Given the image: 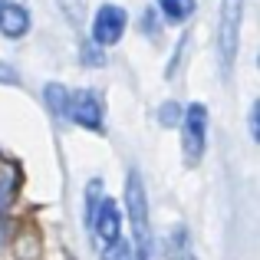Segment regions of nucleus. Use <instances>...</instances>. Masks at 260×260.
<instances>
[{"mask_svg": "<svg viewBox=\"0 0 260 260\" xmlns=\"http://www.w3.org/2000/svg\"><path fill=\"white\" fill-rule=\"evenodd\" d=\"M66 119L89 128V132H102L106 102H102V95L95 89H70V95H66Z\"/></svg>", "mask_w": 260, "mask_h": 260, "instance_id": "39448f33", "label": "nucleus"}, {"mask_svg": "<svg viewBox=\"0 0 260 260\" xmlns=\"http://www.w3.org/2000/svg\"><path fill=\"white\" fill-rule=\"evenodd\" d=\"M66 95H70V89L63 83H46V89H43L46 109H50L53 115H59V119H66Z\"/></svg>", "mask_w": 260, "mask_h": 260, "instance_id": "9b49d317", "label": "nucleus"}, {"mask_svg": "<svg viewBox=\"0 0 260 260\" xmlns=\"http://www.w3.org/2000/svg\"><path fill=\"white\" fill-rule=\"evenodd\" d=\"M0 33L7 40H20L30 33V13L20 4H4L0 7Z\"/></svg>", "mask_w": 260, "mask_h": 260, "instance_id": "0eeeda50", "label": "nucleus"}, {"mask_svg": "<svg viewBox=\"0 0 260 260\" xmlns=\"http://www.w3.org/2000/svg\"><path fill=\"white\" fill-rule=\"evenodd\" d=\"M142 23H145V33H148V37H155V33H158V26H155V10H148Z\"/></svg>", "mask_w": 260, "mask_h": 260, "instance_id": "f3484780", "label": "nucleus"}, {"mask_svg": "<svg viewBox=\"0 0 260 260\" xmlns=\"http://www.w3.org/2000/svg\"><path fill=\"white\" fill-rule=\"evenodd\" d=\"M0 7H4V0H0Z\"/></svg>", "mask_w": 260, "mask_h": 260, "instance_id": "a211bd4d", "label": "nucleus"}, {"mask_svg": "<svg viewBox=\"0 0 260 260\" xmlns=\"http://www.w3.org/2000/svg\"><path fill=\"white\" fill-rule=\"evenodd\" d=\"M181 112L184 109L178 102H165V106H158V122L161 125H181Z\"/></svg>", "mask_w": 260, "mask_h": 260, "instance_id": "4468645a", "label": "nucleus"}, {"mask_svg": "<svg viewBox=\"0 0 260 260\" xmlns=\"http://www.w3.org/2000/svg\"><path fill=\"white\" fill-rule=\"evenodd\" d=\"M125 214H128V224H132V237H128L132 247L145 260H152L155 237H152V217H148V194H145L139 168H128L125 175Z\"/></svg>", "mask_w": 260, "mask_h": 260, "instance_id": "f03ea898", "label": "nucleus"}, {"mask_svg": "<svg viewBox=\"0 0 260 260\" xmlns=\"http://www.w3.org/2000/svg\"><path fill=\"white\" fill-rule=\"evenodd\" d=\"M128 30V13L119 4H102L92 17V43L95 46H115Z\"/></svg>", "mask_w": 260, "mask_h": 260, "instance_id": "423d86ee", "label": "nucleus"}, {"mask_svg": "<svg viewBox=\"0 0 260 260\" xmlns=\"http://www.w3.org/2000/svg\"><path fill=\"white\" fill-rule=\"evenodd\" d=\"M56 4H59V10H63L66 23H70V26H83L86 10H89V0H56Z\"/></svg>", "mask_w": 260, "mask_h": 260, "instance_id": "ddd939ff", "label": "nucleus"}, {"mask_svg": "<svg viewBox=\"0 0 260 260\" xmlns=\"http://www.w3.org/2000/svg\"><path fill=\"white\" fill-rule=\"evenodd\" d=\"M86 224L92 231L95 244L102 247H112L115 241H122V211L112 198L106 194L99 178H92L86 188Z\"/></svg>", "mask_w": 260, "mask_h": 260, "instance_id": "f257e3e1", "label": "nucleus"}, {"mask_svg": "<svg viewBox=\"0 0 260 260\" xmlns=\"http://www.w3.org/2000/svg\"><path fill=\"white\" fill-rule=\"evenodd\" d=\"M99 260H145V257L132 247V241H125V237H122V241H115L112 247H102L99 250Z\"/></svg>", "mask_w": 260, "mask_h": 260, "instance_id": "f8f14e48", "label": "nucleus"}, {"mask_svg": "<svg viewBox=\"0 0 260 260\" xmlns=\"http://www.w3.org/2000/svg\"><path fill=\"white\" fill-rule=\"evenodd\" d=\"M17 70H13V66L10 63H4V59H0V83H4V86H17Z\"/></svg>", "mask_w": 260, "mask_h": 260, "instance_id": "2eb2a0df", "label": "nucleus"}, {"mask_svg": "<svg viewBox=\"0 0 260 260\" xmlns=\"http://www.w3.org/2000/svg\"><path fill=\"white\" fill-rule=\"evenodd\" d=\"M250 139H260V106L254 102V106H250Z\"/></svg>", "mask_w": 260, "mask_h": 260, "instance_id": "dca6fc26", "label": "nucleus"}, {"mask_svg": "<svg viewBox=\"0 0 260 260\" xmlns=\"http://www.w3.org/2000/svg\"><path fill=\"white\" fill-rule=\"evenodd\" d=\"M165 250H168V260H198L194 257V247H191V234H188L184 224H175V228H172Z\"/></svg>", "mask_w": 260, "mask_h": 260, "instance_id": "6e6552de", "label": "nucleus"}, {"mask_svg": "<svg viewBox=\"0 0 260 260\" xmlns=\"http://www.w3.org/2000/svg\"><path fill=\"white\" fill-rule=\"evenodd\" d=\"M204 148H208V109L201 102H191L181 112V155L184 165L198 168V161L204 158Z\"/></svg>", "mask_w": 260, "mask_h": 260, "instance_id": "20e7f679", "label": "nucleus"}, {"mask_svg": "<svg viewBox=\"0 0 260 260\" xmlns=\"http://www.w3.org/2000/svg\"><path fill=\"white\" fill-rule=\"evenodd\" d=\"M17 184H20V172L13 161H4L0 158V214L10 208L13 194H17Z\"/></svg>", "mask_w": 260, "mask_h": 260, "instance_id": "9d476101", "label": "nucleus"}, {"mask_svg": "<svg viewBox=\"0 0 260 260\" xmlns=\"http://www.w3.org/2000/svg\"><path fill=\"white\" fill-rule=\"evenodd\" d=\"M155 10H161V17L168 20V23H188L191 17H194L198 4L194 0H155Z\"/></svg>", "mask_w": 260, "mask_h": 260, "instance_id": "1a4fd4ad", "label": "nucleus"}, {"mask_svg": "<svg viewBox=\"0 0 260 260\" xmlns=\"http://www.w3.org/2000/svg\"><path fill=\"white\" fill-rule=\"evenodd\" d=\"M241 20H244V0H221V20H217V56L221 73L231 76L237 46H241Z\"/></svg>", "mask_w": 260, "mask_h": 260, "instance_id": "7ed1b4c3", "label": "nucleus"}]
</instances>
